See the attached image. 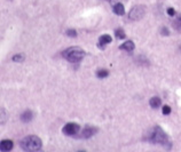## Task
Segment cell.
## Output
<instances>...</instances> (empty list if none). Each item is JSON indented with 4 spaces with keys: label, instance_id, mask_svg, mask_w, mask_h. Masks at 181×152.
<instances>
[{
    "label": "cell",
    "instance_id": "6da1fadb",
    "mask_svg": "<svg viewBox=\"0 0 181 152\" xmlns=\"http://www.w3.org/2000/svg\"><path fill=\"white\" fill-rule=\"evenodd\" d=\"M149 140H150V142H153L154 144H160L166 149H171V145H172L167 134L159 126H156L153 129Z\"/></svg>",
    "mask_w": 181,
    "mask_h": 152
},
{
    "label": "cell",
    "instance_id": "7a4b0ae2",
    "mask_svg": "<svg viewBox=\"0 0 181 152\" xmlns=\"http://www.w3.org/2000/svg\"><path fill=\"white\" fill-rule=\"evenodd\" d=\"M20 145L25 152H37L41 149L43 143H41V140L38 136L29 135L23 138L21 143H20Z\"/></svg>",
    "mask_w": 181,
    "mask_h": 152
},
{
    "label": "cell",
    "instance_id": "3957f363",
    "mask_svg": "<svg viewBox=\"0 0 181 152\" xmlns=\"http://www.w3.org/2000/svg\"><path fill=\"white\" fill-rule=\"evenodd\" d=\"M62 56L69 62L79 63L85 56V51L81 48H78V47H71V48H68V49L63 51Z\"/></svg>",
    "mask_w": 181,
    "mask_h": 152
},
{
    "label": "cell",
    "instance_id": "277c9868",
    "mask_svg": "<svg viewBox=\"0 0 181 152\" xmlns=\"http://www.w3.org/2000/svg\"><path fill=\"white\" fill-rule=\"evenodd\" d=\"M144 13H146V8L144 6H134L131 11L129 13V17H130L132 21H139L141 20L142 17L144 16Z\"/></svg>",
    "mask_w": 181,
    "mask_h": 152
},
{
    "label": "cell",
    "instance_id": "5b68a950",
    "mask_svg": "<svg viewBox=\"0 0 181 152\" xmlns=\"http://www.w3.org/2000/svg\"><path fill=\"white\" fill-rule=\"evenodd\" d=\"M79 128V125L75 124V123H69L63 127V134L68 136H75L78 134Z\"/></svg>",
    "mask_w": 181,
    "mask_h": 152
},
{
    "label": "cell",
    "instance_id": "8992f818",
    "mask_svg": "<svg viewBox=\"0 0 181 152\" xmlns=\"http://www.w3.org/2000/svg\"><path fill=\"white\" fill-rule=\"evenodd\" d=\"M97 133V128L96 127H92V126H88V127H86L85 129L83 130V133H81V137H84V138H90L92 136L96 134Z\"/></svg>",
    "mask_w": 181,
    "mask_h": 152
},
{
    "label": "cell",
    "instance_id": "52a82bcc",
    "mask_svg": "<svg viewBox=\"0 0 181 152\" xmlns=\"http://www.w3.org/2000/svg\"><path fill=\"white\" fill-rule=\"evenodd\" d=\"M110 42H111V37H110L109 34H103V36L100 37V39H99L97 46H99L100 49H103V48H104L108 44H110Z\"/></svg>",
    "mask_w": 181,
    "mask_h": 152
},
{
    "label": "cell",
    "instance_id": "ba28073f",
    "mask_svg": "<svg viewBox=\"0 0 181 152\" xmlns=\"http://www.w3.org/2000/svg\"><path fill=\"white\" fill-rule=\"evenodd\" d=\"M1 151L2 152H8L11 151V149H13V142L11 141V140H4V141L1 142Z\"/></svg>",
    "mask_w": 181,
    "mask_h": 152
},
{
    "label": "cell",
    "instance_id": "9c48e42d",
    "mask_svg": "<svg viewBox=\"0 0 181 152\" xmlns=\"http://www.w3.org/2000/svg\"><path fill=\"white\" fill-rule=\"evenodd\" d=\"M32 118H33V113H32L31 110H25L21 114V120H22L23 123H29Z\"/></svg>",
    "mask_w": 181,
    "mask_h": 152
},
{
    "label": "cell",
    "instance_id": "30bf717a",
    "mask_svg": "<svg viewBox=\"0 0 181 152\" xmlns=\"http://www.w3.org/2000/svg\"><path fill=\"white\" fill-rule=\"evenodd\" d=\"M113 13L116 14V15H124L125 13V8H124V5L123 4H120V2H118V4H116V5L113 6Z\"/></svg>",
    "mask_w": 181,
    "mask_h": 152
},
{
    "label": "cell",
    "instance_id": "8fae6325",
    "mask_svg": "<svg viewBox=\"0 0 181 152\" xmlns=\"http://www.w3.org/2000/svg\"><path fill=\"white\" fill-rule=\"evenodd\" d=\"M149 104L153 109H158L160 107V104H162V101H160L159 97H151L150 101H149Z\"/></svg>",
    "mask_w": 181,
    "mask_h": 152
},
{
    "label": "cell",
    "instance_id": "7c38bea8",
    "mask_svg": "<svg viewBox=\"0 0 181 152\" xmlns=\"http://www.w3.org/2000/svg\"><path fill=\"white\" fill-rule=\"evenodd\" d=\"M120 49H124V51H132L134 49V42L131 41V40H129V41H126V42H124L123 45L120 46Z\"/></svg>",
    "mask_w": 181,
    "mask_h": 152
},
{
    "label": "cell",
    "instance_id": "4fadbf2b",
    "mask_svg": "<svg viewBox=\"0 0 181 152\" xmlns=\"http://www.w3.org/2000/svg\"><path fill=\"white\" fill-rule=\"evenodd\" d=\"M115 34H116V37H117L118 39H124L125 38V32L123 29H117V30L115 31Z\"/></svg>",
    "mask_w": 181,
    "mask_h": 152
},
{
    "label": "cell",
    "instance_id": "5bb4252c",
    "mask_svg": "<svg viewBox=\"0 0 181 152\" xmlns=\"http://www.w3.org/2000/svg\"><path fill=\"white\" fill-rule=\"evenodd\" d=\"M13 61L14 62H23L24 61V55L23 54H17L13 56Z\"/></svg>",
    "mask_w": 181,
    "mask_h": 152
},
{
    "label": "cell",
    "instance_id": "9a60e30c",
    "mask_svg": "<svg viewBox=\"0 0 181 152\" xmlns=\"http://www.w3.org/2000/svg\"><path fill=\"white\" fill-rule=\"evenodd\" d=\"M108 71L107 70H100V71H97V73H96V76L99 77V78H106V77H108Z\"/></svg>",
    "mask_w": 181,
    "mask_h": 152
},
{
    "label": "cell",
    "instance_id": "2e32d148",
    "mask_svg": "<svg viewBox=\"0 0 181 152\" xmlns=\"http://www.w3.org/2000/svg\"><path fill=\"white\" fill-rule=\"evenodd\" d=\"M67 36H69V37H71V38H75V37H77V32H76V30H74V29H69V30H67Z\"/></svg>",
    "mask_w": 181,
    "mask_h": 152
},
{
    "label": "cell",
    "instance_id": "e0dca14e",
    "mask_svg": "<svg viewBox=\"0 0 181 152\" xmlns=\"http://www.w3.org/2000/svg\"><path fill=\"white\" fill-rule=\"evenodd\" d=\"M173 25H174V28L176 29H181V16L176 18V21L173 22Z\"/></svg>",
    "mask_w": 181,
    "mask_h": 152
},
{
    "label": "cell",
    "instance_id": "ac0fdd59",
    "mask_svg": "<svg viewBox=\"0 0 181 152\" xmlns=\"http://www.w3.org/2000/svg\"><path fill=\"white\" fill-rule=\"evenodd\" d=\"M171 113V107L169 105H164L163 107V114L165 116H167V114H170Z\"/></svg>",
    "mask_w": 181,
    "mask_h": 152
},
{
    "label": "cell",
    "instance_id": "d6986e66",
    "mask_svg": "<svg viewBox=\"0 0 181 152\" xmlns=\"http://www.w3.org/2000/svg\"><path fill=\"white\" fill-rule=\"evenodd\" d=\"M160 33L166 37V36H169V34H170V31L167 30V28H163L162 29V31H160Z\"/></svg>",
    "mask_w": 181,
    "mask_h": 152
},
{
    "label": "cell",
    "instance_id": "ffe728a7",
    "mask_svg": "<svg viewBox=\"0 0 181 152\" xmlns=\"http://www.w3.org/2000/svg\"><path fill=\"white\" fill-rule=\"evenodd\" d=\"M167 14H169L170 16H174L176 11H174V9H173V8H169V9H167Z\"/></svg>",
    "mask_w": 181,
    "mask_h": 152
},
{
    "label": "cell",
    "instance_id": "44dd1931",
    "mask_svg": "<svg viewBox=\"0 0 181 152\" xmlns=\"http://www.w3.org/2000/svg\"><path fill=\"white\" fill-rule=\"evenodd\" d=\"M108 1H113V0H108Z\"/></svg>",
    "mask_w": 181,
    "mask_h": 152
},
{
    "label": "cell",
    "instance_id": "7402d4cb",
    "mask_svg": "<svg viewBox=\"0 0 181 152\" xmlns=\"http://www.w3.org/2000/svg\"><path fill=\"white\" fill-rule=\"evenodd\" d=\"M79 152H85V151H79Z\"/></svg>",
    "mask_w": 181,
    "mask_h": 152
}]
</instances>
